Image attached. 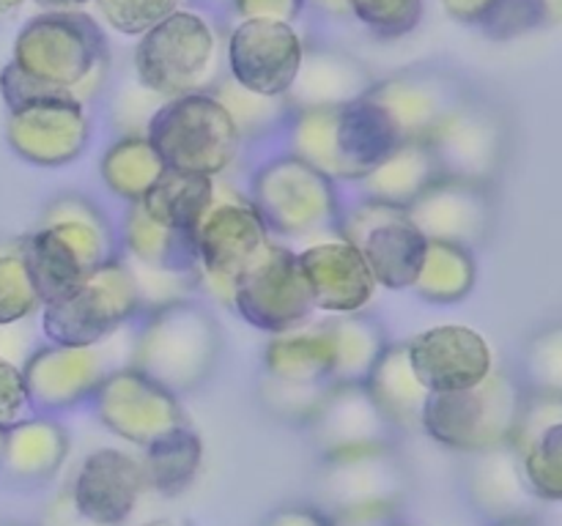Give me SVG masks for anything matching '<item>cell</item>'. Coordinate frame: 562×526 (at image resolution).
Masks as SVG:
<instances>
[{"mask_svg":"<svg viewBox=\"0 0 562 526\" xmlns=\"http://www.w3.org/2000/svg\"><path fill=\"white\" fill-rule=\"evenodd\" d=\"M307 425L324 458L390 447L393 433L366 384H329Z\"/></svg>","mask_w":562,"mask_h":526,"instance_id":"cell-20","label":"cell"},{"mask_svg":"<svg viewBox=\"0 0 562 526\" xmlns=\"http://www.w3.org/2000/svg\"><path fill=\"white\" fill-rule=\"evenodd\" d=\"M11 64L86 104L108 77V38L88 14L47 11L16 33Z\"/></svg>","mask_w":562,"mask_h":526,"instance_id":"cell-3","label":"cell"},{"mask_svg":"<svg viewBox=\"0 0 562 526\" xmlns=\"http://www.w3.org/2000/svg\"><path fill=\"white\" fill-rule=\"evenodd\" d=\"M492 526H532L530 521H505V524H492Z\"/></svg>","mask_w":562,"mask_h":526,"instance_id":"cell-51","label":"cell"},{"mask_svg":"<svg viewBox=\"0 0 562 526\" xmlns=\"http://www.w3.org/2000/svg\"><path fill=\"white\" fill-rule=\"evenodd\" d=\"M404 491L406 474L390 447L324 458L318 493L335 526H382Z\"/></svg>","mask_w":562,"mask_h":526,"instance_id":"cell-11","label":"cell"},{"mask_svg":"<svg viewBox=\"0 0 562 526\" xmlns=\"http://www.w3.org/2000/svg\"><path fill=\"white\" fill-rule=\"evenodd\" d=\"M165 162L146 135H124L102 153L99 175L119 201L140 203L146 192L162 179Z\"/></svg>","mask_w":562,"mask_h":526,"instance_id":"cell-32","label":"cell"},{"mask_svg":"<svg viewBox=\"0 0 562 526\" xmlns=\"http://www.w3.org/2000/svg\"><path fill=\"white\" fill-rule=\"evenodd\" d=\"M494 129L477 110L456 104L428 137L445 175L481 181L483 164L492 157Z\"/></svg>","mask_w":562,"mask_h":526,"instance_id":"cell-30","label":"cell"},{"mask_svg":"<svg viewBox=\"0 0 562 526\" xmlns=\"http://www.w3.org/2000/svg\"><path fill=\"white\" fill-rule=\"evenodd\" d=\"M143 305L146 301L135 268L110 258L71 294L42 307V332L47 343L97 345L113 338Z\"/></svg>","mask_w":562,"mask_h":526,"instance_id":"cell-6","label":"cell"},{"mask_svg":"<svg viewBox=\"0 0 562 526\" xmlns=\"http://www.w3.org/2000/svg\"><path fill=\"white\" fill-rule=\"evenodd\" d=\"M91 121L86 104L69 99L33 102L9 110L5 140L11 151L36 168H64L88 146Z\"/></svg>","mask_w":562,"mask_h":526,"instance_id":"cell-17","label":"cell"},{"mask_svg":"<svg viewBox=\"0 0 562 526\" xmlns=\"http://www.w3.org/2000/svg\"><path fill=\"white\" fill-rule=\"evenodd\" d=\"M212 93L225 104V110H228L231 118H234L239 137L272 132L274 126L283 121V110H291L285 96H258V93H250L241 85H236L234 80L220 82L217 91Z\"/></svg>","mask_w":562,"mask_h":526,"instance_id":"cell-37","label":"cell"},{"mask_svg":"<svg viewBox=\"0 0 562 526\" xmlns=\"http://www.w3.org/2000/svg\"><path fill=\"white\" fill-rule=\"evenodd\" d=\"M91 400L99 422L137 447H148L165 433L187 425L179 395L135 365L113 367Z\"/></svg>","mask_w":562,"mask_h":526,"instance_id":"cell-14","label":"cell"},{"mask_svg":"<svg viewBox=\"0 0 562 526\" xmlns=\"http://www.w3.org/2000/svg\"><path fill=\"white\" fill-rule=\"evenodd\" d=\"M269 378L283 384H333V338L324 323L305 321L289 332L272 334L263 354Z\"/></svg>","mask_w":562,"mask_h":526,"instance_id":"cell-27","label":"cell"},{"mask_svg":"<svg viewBox=\"0 0 562 526\" xmlns=\"http://www.w3.org/2000/svg\"><path fill=\"white\" fill-rule=\"evenodd\" d=\"M390 526H406V524H390Z\"/></svg>","mask_w":562,"mask_h":526,"instance_id":"cell-54","label":"cell"},{"mask_svg":"<svg viewBox=\"0 0 562 526\" xmlns=\"http://www.w3.org/2000/svg\"><path fill=\"white\" fill-rule=\"evenodd\" d=\"M241 20H274L291 22L300 16L307 0H231Z\"/></svg>","mask_w":562,"mask_h":526,"instance_id":"cell-44","label":"cell"},{"mask_svg":"<svg viewBox=\"0 0 562 526\" xmlns=\"http://www.w3.org/2000/svg\"><path fill=\"white\" fill-rule=\"evenodd\" d=\"M143 460L124 449L104 447L88 455L77 469L69 504L86 524L121 526L146 488Z\"/></svg>","mask_w":562,"mask_h":526,"instance_id":"cell-18","label":"cell"},{"mask_svg":"<svg viewBox=\"0 0 562 526\" xmlns=\"http://www.w3.org/2000/svg\"><path fill=\"white\" fill-rule=\"evenodd\" d=\"M121 239H124L130 261L135 266L146 268L148 274L195 277V233L159 222V219H154L143 208V203H130L126 206Z\"/></svg>","mask_w":562,"mask_h":526,"instance_id":"cell-26","label":"cell"},{"mask_svg":"<svg viewBox=\"0 0 562 526\" xmlns=\"http://www.w3.org/2000/svg\"><path fill=\"white\" fill-rule=\"evenodd\" d=\"M362 384L390 425L401 427V431L420 427L423 409H426L431 392L417 378L409 354H406V343H387V348L382 351Z\"/></svg>","mask_w":562,"mask_h":526,"instance_id":"cell-29","label":"cell"},{"mask_svg":"<svg viewBox=\"0 0 562 526\" xmlns=\"http://www.w3.org/2000/svg\"><path fill=\"white\" fill-rule=\"evenodd\" d=\"M3 442H5V431L0 427V455H3Z\"/></svg>","mask_w":562,"mask_h":526,"instance_id":"cell-52","label":"cell"},{"mask_svg":"<svg viewBox=\"0 0 562 526\" xmlns=\"http://www.w3.org/2000/svg\"><path fill=\"white\" fill-rule=\"evenodd\" d=\"M36 414L27 398L25 376H22L20 362H11L0 356V427L16 425L25 416Z\"/></svg>","mask_w":562,"mask_h":526,"instance_id":"cell-43","label":"cell"},{"mask_svg":"<svg viewBox=\"0 0 562 526\" xmlns=\"http://www.w3.org/2000/svg\"><path fill=\"white\" fill-rule=\"evenodd\" d=\"M135 71L140 85L162 99L209 91L217 75V36L212 25L195 11H173L140 36Z\"/></svg>","mask_w":562,"mask_h":526,"instance_id":"cell-8","label":"cell"},{"mask_svg":"<svg viewBox=\"0 0 562 526\" xmlns=\"http://www.w3.org/2000/svg\"><path fill=\"white\" fill-rule=\"evenodd\" d=\"M338 236L362 252L376 285L390 290L415 285L428 239L417 230L406 208L362 197L357 206L340 214Z\"/></svg>","mask_w":562,"mask_h":526,"instance_id":"cell-12","label":"cell"},{"mask_svg":"<svg viewBox=\"0 0 562 526\" xmlns=\"http://www.w3.org/2000/svg\"><path fill=\"white\" fill-rule=\"evenodd\" d=\"M110 27L126 36H143L179 11V0H99Z\"/></svg>","mask_w":562,"mask_h":526,"instance_id":"cell-41","label":"cell"},{"mask_svg":"<svg viewBox=\"0 0 562 526\" xmlns=\"http://www.w3.org/2000/svg\"><path fill=\"white\" fill-rule=\"evenodd\" d=\"M521 420L519 395L499 373L456 392L428 395L420 427L437 444L459 453H486L514 438Z\"/></svg>","mask_w":562,"mask_h":526,"instance_id":"cell-7","label":"cell"},{"mask_svg":"<svg viewBox=\"0 0 562 526\" xmlns=\"http://www.w3.org/2000/svg\"><path fill=\"white\" fill-rule=\"evenodd\" d=\"M143 449H146L140 458L146 482L165 496L187 491L201 471L203 442L190 425L165 433Z\"/></svg>","mask_w":562,"mask_h":526,"instance_id":"cell-35","label":"cell"},{"mask_svg":"<svg viewBox=\"0 0 562 526\" xmlns=\"http://www.w3.org/2000/svg\"><path fill=\"white\" fill-rule=\"evenodd\" d=\"M220 343V327L206 307L173 299L148 312L135 338L132 365L181 395L212 376Z\"/></svg>","mask_w":562,"mask_h":526,"instance_id":"cell-4","label":"cell"},{"mask_svg":"<svg viewBox=\"0 0 562 526\" xmlns=\"http://www.w3.org/2000/svg\"><path fill=\"white\" fill-rule=\"evenodd\" d=\"M521 466L532 493L543 499H562V425L549 427L532 438L521 453Z\"/></svg>","mask_w":562,"mask_h":526,"instance_id":"cell-39","label":"cell"},{"mask_svg":"<svg viewBox=\"0 0 562 526\" xmlns=\"http://www.w3.org/2000/svg\"><path fill=\"white\" fill-rule=\"evenodd\" d=\"M409 219L426 239L475 244L488 225L486 192L477 181L442 175L409 208Z\"/></svg>","mask_w":562,"mask_h":526,"instance_id":"cell-22","label":"cell"},{"mask_svg":"<svg viewBox=\"0 0 562 526\" xmlns=\"http://www.w3.org/2000/svg\"><path fill=\"white\" fill-rule=\"evenodd\" d=\"M475 455V464L470 466V474H467L472 507L492 524L527 521L532 488L525 477V466H519L510 444Z\"/></svg>","mask_w":562,"mask_h":526,"instance_id":"cell-25","label":"cell"},{"mask_svg":"<svg viewBox=\"0 0 562 526\" xmlns=\"http://www.w3.org/2000/svg\"><path fill=\"white\" fill-rule=\"evenodd\" d=\"M69 455V431L55 414H31L5 427L0 474L14 485H42L53 480Z\"/></svg>","mask_w":562,"mask_h":526,"instance_id":"cell-24","label":"cell"},{"mask_svg":"<svg viewBox=\"0 0 562 526\" xmlns=\"http://www.w3.org/2000/svg\"><path fill=\"white\" fill-rule=\"evenodd\" d=\"M329 384H318V387H305V384H283L269 378V384L263 387L267 392V405L283 420H300L311 422L313 411L322 403L324 392H327Z\"/></svg>","mask_w":562,"mask_h":526,"instance_id":"cell-42","label":"cell"},{"mask_svg":"<svg viewBox=\"0 0 562 526\" xmlns=\"http://www.w3.org/2000/svg\"><path fill=\"white\" fill-rule=\"evenodd\" d=\"M146 137L168 170L220 175L239 153V132L212 91L165 99L146 124Z\"/></svg>","mask_w":562,"mask_h":526,"instance_id":"cell-5","label":"cell"},{"mask_svg":"<svg viewBox=\"0 0 562 526\" xmlns=\"http://www.w3.org/2000/svg\"><path fill=\"white\" fill-rule=\"evenodd\" d=\"M25 3L27 0H0V25H5V22L14 20Z\"/></svg>","mask_w":562,"mask_h":526,"instance_id":"cell-47","label":"cell"},{"mask_svg":"<svg viewBox=\"0 0 562 526\" xmlns=\"http://www.w3.org/2000/svg\"><path fill=\"white\" fill-rule=\"evenodd\" d=\"M214 195H217V181L212 175L165 170L162 179L146 192L140 203L159 222L195 233L198 222L214 203Z\"/></svg>","mask_w":562,"mask_h":526,"instance_id":"cell-33","label":"cell"},{"mask_svg":"<svg viewBox=\"0 0 562 526\" xmlns=\"http://www.w3.org/2000/svg\"><path fill=\"white\" fill-rule=\"evenodd\" d=\"M247 197L267 222L269 233L300 239L338 228L340 203L335 181L294 153H280L263 162L252 175Z\"/></svg>","mask_w":562,"mask_h":526,"instance_id":"cell-10","label":"cell"},{"mask_svg":"<svg viewBox=\"0 0 562 526\" xmlns=\"http://www.w3.org/2000/svg\"><path fill=\"white\" fill-rule=\"evenodd\" d=\"M44 307L22 252H0V327L22 323Z\"/></svg>","mask_w":562,"mask_h":526,"instance_id":"cell-38","label":"cell"},{"mask_svg":"<svg viewBox=\"0 0 562 526\" xmlns=\"http://www.w3.org/2000/svg\"><path fill=\"white\" fill-rule=\"evenodd\" d=\"M442 168L428 142H398L366 179H360L368 201L409 208L434 181L442 179Z\"/></svg>","mask_w":562,"mask_h":526,"instance_id":"cell-28","label":"cell"},{"mask_svg":"<svg viewBox=\"0 0 562 526\" xmlns=\"http://www.w3.org/2000/svg\"><path fill=\"white\" fill-rule=\"evenodd\" d=\"M296 258L311 285L313 305L327 316L362 312L376 294L379 285L362 252L340 236L305 247Z\"/></svg>","mask_w":562,"mask_h":526,"instance_id":"cell-21","label":"cell"},{"mask_svg":"<svg viewBox=\"0 0 562 526\" xmlns=\"http://www.w3.org/2000/svg\"><path fill=\"white\" fill-rule=\"evenodd\" d=\"M234 307L250 327L269 334L311 321L316 305L296 252L280 241H269L236 279Z\"/></svg>","mask_w":562,"mask_h":526,"instance_id":"cell-13","label":"cell"},{"mask_svg":"<svg viewBox=\"0 0 562 526\" xmlns=\"http://www.w3.org/2000/svg\"><path fill=\"white\" fill-rule=\"evenodd\" d=\"M272 241L267 222L247 195L220 190L195 228V279L214 301L234 307L236 279Z\"/></svg>","mask_w":562,"mask_h":526,"instance_id":"cell-9","label":"cell"},{"mask_svg":"<svg viewBox=\"0 0 562 526\" xmlns=\"http://www.w3.org/2000/svg\"><path fill=\"white\" fill-rule=\"evenodd\" d=\"M442 5L448 9V14L453 16V20L472 25V22H481L483 16H486V11L492 9L494 0H442Z\"/></svg>","mask_w":562,"mask_h":526,"instance_id":"cell-46","label":"cell"},{"mask_svg":"<svg viewBox=\"0 0 562 526\" xmlns=\"http://www.w3.org/2000/svg\"><path fill=\"white\" fill-rule=\"evenodd\" d=\"M401 142L384 110L362 93L329 107L296 110L289 124V153L333 181H360Z\"/></svg>","mask_w":562,"mask_h":526,"instance_id":"cell-2","label":"cell"},{"mask_svg":"<svg viewBox=\"0 0 562 526\" xmlns=\"http://www.w3.org/2000/svg\"><path fill=\"white\" fill-rule=\"evenodd\" d=\"M261 526H335L327 510L313 507V504H285L269 513Z\"/></svg>","mask_w":562,"mask_h":526,"instance_id":"cell-45","label":"cell"},{"mask_svg":"<svg viewBox=\"0 0 562 526\" xmlns=\"http://www.w3.org/2000/svg\"><path fill=\"white\" fill-rule=\"evenodd\" d=\"M366 96L384 110L401 142H428L439 121L459 104L450 88L431 75L390 77L368 88Z\"/></svg>","mask_w":562,"mask_h":526,"instance_id":"cell-23","label":"cell"},{"mask_svg":"<svg viewBox=\"0 0 562 526\" xmlns=\"http://www.w3.org/2000/svg\"><path fill=\"white\" fill-rule=\"evenodd\" d=\"M472 285H475V258L470 247L428 239L426 258L412 290L431 305H453L470 294Z\"/></svg>","mask_w":562,"mask_h":526,"instance_id":"cell-36","label":"cell"},{"mask_svg":"<svg viewBox=\"0 0 562 526\" xmlns=\"http://www.w3.org/2000/svg\"><path fill=\"white\" fill-rule=\"evenodd\" d=\"M351 14L382 38H398L415 31L423 16V0H346Z\"/></svg>","mask_w":562,"mask_h":526,"instance_id":"cell-40","label":"cell"},{"mask_svg":"<svg viewBox=\"0 0 562 526\" xmlns=\"http://www.w3.org/2000/svg\"><path fill=\"white\" fill-rule=\"evenodd\" d=\"M302 58V38L291 22L241 20L228 38L231 80L258 96H285L300 75Z\"/></svg>","mask_w":562,"mask_h":526,"instance_id":"cell-16","label":"cell"},{"mask_svg":"<svg viewBox=\"0 0 562 526\" xmlns=\"http://www.w3.org/2000/svg\"><path fill=\"white\" fill-rule=\"evenodd\" d=\"M42 301L64 299L93 268L115 258L108 214L86 195H60L44 208L42 225L22 244Z\"/></svg>","mask_w":562,"mask_h":526,"instance_id":"cell-1","label":"cell"},{"mask_svg":"<svg viewBox=\"0 0 562 526\" xmlns=\"http://www.w3.org/2000/svg\"><path fill=\"white\" fill-rule=\"evenodd\" d=\"M143 526H184V524H179V521H170V518H159V521H148V524H143Z\"/></svg>","mask_w":562,"mask_h":526,"instance_id":"cell-50","label":"cell"},{"mask_svg":"<svg viewBox=\"0 0 562 526\" xmlns=\"http://www.w3.org/2000/svg\"><path fill=\"white\" fill-rule=\"evenodd\" d=\"M406 354L431 395L475 387L492 373V351L486 340L475 329L459 323L417 332L406 343Z\"/></svg>","mask_w":562,"mask_h":526,"instance_id":"cell-19","label":"cell"},{"mask_svg":"<svg viewBox=\"0 0 562 526\" xmlns=\"http://www.w3.org/2000/svg\"><path fill=\"white\" fill-rule=\"evenodd\" d=\"M313 3H316L318 9L329 11V14H344V11H349L346 0H313Z\"/></svg>","mask_w":562,"mask_h":526,"instance_id":"cell-49","label":"cell"},{"mask_svg":"<svg viewBox=\"0 0 562 526\" xmlns=\"http://www.w3.org/2000/svg\"><path fill=\"white\" fill-rule=\"evenodd\" d=\"M36 3L47 5V9H53V11H66V9H71V5L91 3V0H36Z\"/></svg>","mask_w":562,"mask_h":526,"instance_id":"cell-48","label":"cell"},{"mask_svg":"<svg viewBox=\"0 0 562 526\" xmlns=\"http://www.w3.org/2000/svg\"><path fill=\"white\" fill-rule=\"evenodd\" d=\"M104 343H47L31 351L22 362V376H25L33 411L36 414H60V411H69L91 400L104 376L113 370L110 356L104 354Z\"/></svg>","mask_w":562,"mask_h":526,"instance_id":"cell-15","label":"cell"},{"mask_svg":"<svg viewBox=\"0 0 562 526\" xmlns=\"http://www.w3.org/2000/svg\"><path fill=\"white\" fill-rule=\"evenodd\" d=\"M333 338V384H362L387 348V338L379 321L349 312L327 321Z\"/></svg>","mask_w":562,"mask_h":526,"instance_id":"cell-34","label":"cell"},{"mask_svg":"<svg viewBox=\"0 0 562 526\" xmlns=\"http://www.w3.org/2000/svg\"><path fill=\"white\" fill-rule=\"evenodd\" d=\"M0 526H20V524H0Z\"/></svg>","mask_w":562,"mask_h":526,"instance_id":"cell-53","label":"cell"},{"mask_svg":"<svg viewBox=\"0 0 562 526\" xmlns=\"http://www.w3.org/2000/svg\"><path fill=\"white\" fill-rule=\"evenodd\" d=\"M368 88H371V77L362 71L360 64L340 55H316L311 60L302 58L300 75L285 99L291 110L329 107V104L355 102Z\"/></svg>","mask_w":562,"mask_h":526,"instance_id":"cell-31","label":"cell"}]
</instances>
